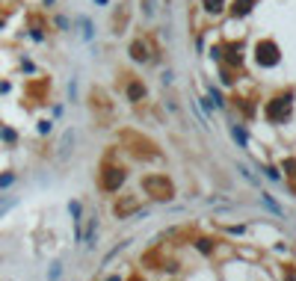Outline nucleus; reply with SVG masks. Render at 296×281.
Masks as SVG:
<instances>
[{
    "mask_svg": "<svg viewBox=\"0 0 296 281\" xmlns=\"http://www.w3.org/2000/svg\"><path fill=\"white\" fill-rule=\"evenodd\" d=\"M15 204H18V199H15V196H0V216H3V213H9Z\"/></svg>",
    "mask_w": 296,
    "mask_h": 281,
    "instance_id": "1",
    "label": "nucleus"
},
{
    "mask_svg": "<svg viewBox=\"0 0 296 281\" xmlns=\"http://www.w3.org/2000/svg\"><path fill=\"white\" fill-rule=\"evenodd\" d=\"M234 139H237L240 145H246V142H249V139H246V133H243V130H237V127H234Z\"/></svg>",
    "mask_w": 296,
    "mask_h": 281,
    "instance_id": "2",
    "label": "nucleus"
}]
</instances>
